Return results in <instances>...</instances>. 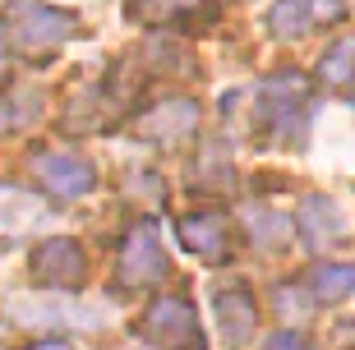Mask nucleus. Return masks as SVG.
Returning a JSON list of instances; mask_svg holds the SVG:
<instances>
[{
	"instance_id": "nucleus-1",
	"label": "nucleus",
	"mask_w": 355,
	"mask_h": 350,
	"mask_svg": "<svg viewBox=\"0 0 355 350\" xmlns=\"http://www.w3.org/2000/svg\"><path fill=\"white\" fill-rule=\"evenodd\" d=\"M0 19H5L10 51L24 55V60H46V55H55L65 42H74L83 33V19L74 10L42 5V0H10L0 10Z\"/></svg>"
},
{
	"instance_id": "nucleus-2",
	"label": "nucleus",
	"mask_w": 355,
	"mask_h": 350,
	"mask_svg": "<svg viewBox=\"0 0 355 350\" xmlns=\"http://www.w3.org/2000/svg\"><path fill=\"white\" fill-rule=\"evenodd\" d=\"M309 102H314V88H309V78L295 74V69H282V74L263 78V83H259V102H254L259 130H263L268 139L286 143V148H300L304 130H309Z\"/></svg>"
},
{
	"instance_id": "nucleus-3",
	"label": "nucleus",
	"mask_w": 355,
	"mask_h": 350,
	"mask_svg": "<svg viewBox=\"0 0 355 350\" xmlns=\"http://www.w3.org/2000/svg\"><path fill=\"white\" fill-rule=\"evenodd\" d=\"M171 272V254L162 245V231L157 221H139L130 235H125V245H120V263H116V277L125 290H148V286L166 281Z\"/></svg>"
},
{
	"instance_id": "nucleus-4",
	"label": "nucleus",
	"mask_w": 355,
	"mask_h": 350,
	"mask_svg": "<svg viewBox=\"0 0 355 350\" xmlns=\"http://www.w3.org/2000/svg\"><path fill=\"white\" fill-rule=\"evenodd\" d=\"M148 341L157 350H208L203 327H198V309L184 295H162L148 304L144 323H139Z\"/></svg>"
},
{
	"instance_id": "nucleus-5",
	"label": "nucleus",
	"mask_w": 355,
	"mask_h": 350,
	"mask_svg": "<svg viewBox=\"0 0 355 350\" xmlns=\"http://www.w3.org/2000/svg\"><path fill=\"white\" fill-rule=\"evenodd\" d=\"M28 272H33L37 286H46V290H79V286L88 281V254H83L79 240L51 235V240H42V245L33 249Z\"/></svg>"
},
{
	"instance_id": "nucleus-6",
	"label": "nucleus",
	"mask_w": 355,
	"mask_h": 350,
	"mask_svg": "<svg viewBox=\"0 0 355 350\" xmlns=\"http://www.w3.org/2000/svg\"><path fill=\"white\" fill-rule=\"evenodd\" d=\"M351 5L346 0H277L268 10V33L282 42H295V37H309V33H323V28H337L346 24Z\"/></svg>"
},
{
	"instance_id": "nucleus-7",
	"label": "nucleus",
	"mask_w": 355,
	"mask_h": 350,
	"mask_svg": "<svg viewBox=\"0 0 355 350\" xmlns=\"http://www.w3.org/2000/svg\"><path fill=\"white\" fill-rule=\"evenodd\" d=\"M134 134L144 143H157L166 152L184 148V143L198 134V106L189 97H166V102H153L134 116Z\"/></svg>"
},
{
	"instance_id": "nucleus-8",
	"label": "nucleus",
	"mask_w": 355,
	"mask_h": 350,
	"mask_svg": "<svg viewBox=\"0 0 355 350\" xmlns=\"http://www.w3.org/2000/svg\"><path fill=\"white\" fill-rule=\"evenodd\" d=\"M33 175L51 198H83L97 189V170L79 152H60V148H37L33 152Z\"/></svg>"
},
{
	"instance_id": "nucleus-9",
	"label": "nucleus",
	"mask_w": 355,
	"mask_h": 350,
	"mask_svg": "<svg viewBox=\"0 0 355 350\" xmlns=\"http://www.w3.org/2000/svg\"><path fill=\"white\" fill-rule=\"evenodd\" d=\"M134 24L144 28H180V33H203L217 19L212 0H130L125 5Z\"/></svg>"
},
{
	"instance_id": "nucleus-10",
	"label": "nucleus",
	"mask_w": 355,
	"mask_h": 350,
	"mask_svg": "<svg viewBox=\"0 0 355 350\" xmlns=\"http://www.w3.org/2000/svg\"><path fill=\"white\" fill-rule=\"evenodd\" d=\"M180 249H189L198 263H226L231 259V226L217 212H184L175 221Z\"/></svg>"
},
{
	"instance_id": "nucleus-11",
	"label": "nucleus",
	"mask_w": 355,
	"mask_h": 350,
	"mask_svg": "<svg viewBox=\"0 0 355 350\" xmlns=\"http://www.w3.org/2000/svg\"><path fill=\"white\" fill-rule=\"evenodd\" d=\"M212 313H217V323H222V332H226V341H231V346H240V341L254 337L259 304H254L250 286H226V290H217V299H212Z\"/></svg>"
},
{
	"instance_id": "nucleus-12",
	"label": "nucleus",
	"mask_w": 355,
	"mask_h": 350,
	"mask_svg": "<svg viewBox=\"0 0 355 350\" xmlns=\"http://www.w3.org/2000/svg\"><path fill=\"white\" fill-rule=\"evenodd\" d=\"M300 235L309 240V249L337 245V240L346 235V212L337 208V198H328V194L304 198V208H300Z\"/></svg>"
},
{
	"instance_id": "nucleus-13",
	"label": "nucleus",
	"mask_w": 355,
	"mask_h": 350,
	"mask_svg": "<svg viewBox=\"0 0 355 350\" xmlns=\"http://www.w3.org/2000/svg\"><path fill=\"white\" fill-rule=\"evenodd\" d=\"M46 198L28 194L19 184H0V235H28L46 221Z\"/></svg>"
},
{
	"instance_id": "nucleus-14",
	"label": "nucleus",
	"mask_w": 355,
	"mask_h": 350,
	"mask_svg": "<svg viewBox=\"0 0 355 350\" xmlns=\"http://www.w3.org/2000/svg\"><path fill=\"white\" fill-rule=\"evenodd\" d=\"M304 295L314 304H342L355 295V263H318L304 277Z\"/></svg>"
},
{
	"instance_id": "nucleus-15",
	"label": "nucleus",
	"mask_w": 355,
	"mask_h": 350,
	"mask_svg": "<svg viewBox=\"0 0 355 350\" xmlns=\"http://www.w3.org/2000/svg\"><path fill=\"white\" fill-rule=\"evenodd\" d=\"M245 231L254 235L259 249H282L291 240V217L286 212H272V208H250L245 212Z\"/></svg>"
},
{
	"instance_id": "nucleus-16",
	"label": "nucleus",
	"mask_w": 355,
	"mask_h": 350,
	"mask_svg": "<svg viewBox=\"0 0 355 350\" xmlns=\"http://www.w3.org/2000/svg\"><path fill=\"white\" fill-rule=\"evenodd\" d=\"M42 111L37 102V92H28V88H5L0 92V139L14 130H24V125H33Z\"/></svg>"
},
{
	"instance_id": "nucleus-17",
	"label": "nucleus",
	"mask_w": 355,
	"mask_h": 350,
	"mask_svg": "<svg viewBox=\"0 0 355 350\" xmlns=\"http://www.w3.org/2000/svg\"><path fill=\"white\" fill-rule=\"evenodd\" d=\"M318 78H323L328 88H346V83H355V37L332 42L328 51H323V60H318Z\"/></svg>"
},
{
	"instance_id": "nucleus-18",
	"label": "nucleus",
	"mask_w": 355,
	"mask_h": 350,
	"mask_svg": "<svg viewBox=\"0 0 355 350\" xmlns=\"http://www.w3.org/2000/svg\"><path fill=\"white\" fill-rule=\"evenodd\" d=\"M263 350H314V341L304 337V332H272V337L263 341Z\"/></svg>"
},
{
	"instance_id": "nucleus-19",
	"label": "nucleus",
	"mask_w": 355,
	"mask_h": 350,
	"mask_svg": "<svg viewBox=\"0 0 355 350\" xmlns=\"http://www.w3.org/2000/svg\"><path fill=\"white\" fill-rule=\"evenodd\" d=\"M24 350H74V346H65V341H33V346H24Z\"/></svg>"
},
{
	"instance_id": "nucleus-20",
	"label": "nucleus",
	"mask_w": 355,
	"mask_h": 350,
	"mask_svg": "<svg viewBox=\"0 0 355 350\" xmlns=\"http://www.w3.org/2000/svg\"><path fill=\"white\" fill-rule=\"evenodd\" d=\"M5 74H10V42L0 37V78H5Z\"/></svg>"
},
{
	"instance_id": "nucleus-21",
	"label": "nucleus",
	"mask_w": 355,
	"mask_h": 350,
	"mask_svg": "<svg viewBox=\"0 0 355 350\" xmlns=\"http://www.w3.org/2000/svg\"><path fill=\"white\" fill-rule=\"evenodd\" d=\"M342 346H355V323H351V327H342Z\"/></svg>"
},
{
	"instance_id": "nucleus-22",
	"label": "nucleus",
	"mask_w": 355,
	"mask_h": 350,
	"mask_svg": "<svg viewBox=\"0 0 355 350\" xmlns=\"http://www.w3.org/2000/svg\"><path fill=\"white\" fill-rule=\"evenodd\" d=\"M351 106H355V102H351Z\"/></svg>"
}]
</instances>
